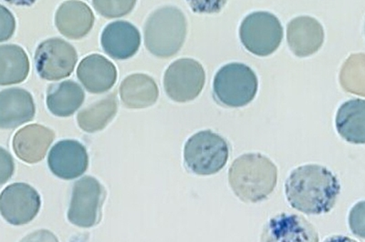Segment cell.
Wrapping results in <instances>:
<instances>
[{
    "instance_id": "obj_19",
    "label": "cell",
    "mask_w": 365,
    "mask_h": 242,
    "mask_svg": "<svg viewBox=\"0 0 365 242\" xmlns=\"http://www.w3.org/2000/svg\"><path fill=\"white\" fill-rule=\"evenodd\" d=\"M120 97L129 109H145L158 99V85L145 74H133L125 78L120 86Z\"/></svg>"
},
{
    "instance_id": "obj_17",
    "label": "cell",
    "mask_w": 365,
    "mask_h": 242,
    "mask_svg": "<svg viewBox=\"0 0 365 242\" xmlns=\"http://www.w3.org/2000/svg\"><path fill=\"white\" fill-rule=\"evenodd\" d=\"M77 76L88 91L93 94L106 93L114 86L117 70L113 62L102 55L88 56L81 61Z\"/></svg>"
},
{
    "instance_id": "obj_15",
    "label": "cell",
    "mask_w": 365,
    "mask_h": 242,
    "mask_svg": "<svg viewBox=\"0 0 365 242\" xmlns=\"http://www.w3.org/2000/svg\"><path fill=\"white\" fill-rule=\"evenodd\" d=\"M54 139L53 130L40 124H31L15 134L13 149L19 159L35 164L44 159Z\"/></svg>"
},
{
    "instance_id": "obj_12",
    "label": "cell",
    "mask_w": 365,
    "mask_h": 242,
    "mask_svg": "<svg viewBox=\"0 0 365 242\" xmlns=\"http://www.w3.org/2000/svg\"><path fill=\"white\" fill-rule=\"evenodd\" d=\"M260 242H319L314 226L302 216L282 214L270 219Z\"/></svg>"
},
{
    "instance_id": "obj_10",
    "label": "cell",
    "mask_w": 365,
    "mask_h": 242,
    "mask_svg": "<svg viewBox=\"0 0 365 242\" xmlns=\"http://www.w3.org/2000/svg\"><path fill=\"white\" fill-rule=\"evenodd\" d=\"M41 196L27 183H13L0 196V211L9 224L21 226L34 220L40 211Z\"/></svg>"
},
{
    "instance_id": "obj_6",
    "label": "cell",
    "mask_w": 365,
    "mask_h": 242,
    "mask_svg": "<svg viewBox=\"0 0 365 242\" xmlns=\"http://www.w3.org/2000/svg\"><path fill=\"white\" fill-rule=\"evenodd\" d=\"M240 38L247 51L259 57H267L278 50L282 43V25L272 13L253 12L241 23Z\"/></svg>"
},
{
    "instance_id": "obj_22",
    "label": "cell",
    "mask_w": 365,
    "mask_h": 242,
    "mask_svg": "<svg viewBox=\"0 0 365 242\" xmlns=\"http://www.w3.org/2000/svg\"><path fill=\"white\" fill-rule=\"evenodd\" d=\"M27 53L18 45L8 44L0 47V85L19 84L27 78L29 73Z\"/></svg>"
},
{
    "instance_id": "obj_2",
    "label": "cell",
    "mask_w": 365,
    "mask_h": 242,
    "mask_svg": "<svg viewBox=\"0 0 365 242\" xmlns=\"http://www.w3.org/2000/svg\"><path fill=\"white\" fill-rule=\"evenodd\" d=\"M278 181V169L268 157L247 153L234 160L228 182L241 201L256 204L269 197Z\"/></svg>"
},
{
    "instance_id": "obj_28",
    "label": "cell",
    "mask_w": 365,
    "mask_h": 242,
    "mask_svg": "<svg viewBox=\"0 0 365 242\" xmlns=\"http://www.w3.org/2000/svg\"><path fill=\"white\" fill-rule=\"evenodd\" d=\"M324 242H357L353 240V238L341 236V235H335L330 238H326Z\"/></svg>"
},
{
    "instance_id": "obj_21",
    "label": "cell",
    "mask_w": 365,
    "mask_h": 242,
    "mask_svg": "<svg viewBox=\"0 0 365 242\" xmlns=\"http://www.w3.org/2000/svg\"><path fill=\"white\" fill-rule=\"evenodd\" d=\"M86 93L79 84L73 80L51 85L47 93V107L53 115L70 117L83 105Z\"/></svg>"
},
{
    "instance_id": "obj_4",
    "label": "cell",
    "mask_w": 365,
    "mask_h": 242,
    "mask_svg": "<svg viewBox=\"0 0 365 242\" xmlns=\"http://www.w3.org/2000/svg\"><path fill=\"white\" fill-rule=\"evenodd\" d=\"M257 88L259 80L255 72L237 62L225 65L214 78L215 99L226 107L247 106L256 97Z\"/></svg>"
},
{
    "instance_id": "obj_16",
    "label": "cell",
    "mask_w": 365,
    "mask_h": 242,
    "mask_svg": "<svg viewBox=\"0 0 365 242\" xmlns=\"http://www.w3.org/2000/svg\"><path fill=\"white\" fill-rule=\"evenodd\" d=\"M36 109L34 98L27 90L11 88L0 93V127L15 129L34 120Z\"/></svg>"
},
{
    "instance_id": "obj_20",
    "label": "cell",
    "mask_w": 365,
    "mask_h": 242,
    "mask_svg": "<svg viewBox=\"0 0 365 242\" xmlns=\"http://www.w3.org/2000/svg\"><path fill=\"white\" fill-rule=\"evenodd\" d=\"M335 124L342 139L350 143L365 144V100L354 99L342 104Z\"/></svg>"
},
{
    "instance_id": "obj_11",
    "label": "cell",
    "mask_w": 365,
    "mask_h": 242,
    "mask_svg": "<svg viewBox=\"0 0 365 242\" xmlns=\"http://www.w3.org/2000/svg\"><path fill=\"white\" fill-rule=\"evenodd\" d=\"M51 172L61 179L79 178L89 167V156L83 144L73 140H63L52 147L48 157Z\"/></svg>"
},
{
    "instance_id": "obj_5",
    "label": "cell",
    "mask_w": 365,
    "mask_h": 242,
    "mask_svg": "<svg viewBox=\"0 0 365 242\" xmlns=\"http://www.w3.org/2000/svg\"><path fill=\"white\" fill-rule=\"evenodd\" d=\"M228 157L230 146L227 140L211 130L194 134L185 145V166L197 175L216 174L226 166Z\"/></svg>"
},
{
    "instance_id": "obj_27",
    "label": "cell",
    "mask_w": 365,
    "mask_h": 242,
    "mask_svg": "<svg viewBox=\"0 0 365 242\" xmlns=\"http://www.w3.org/2000/svg\"><path fill=\"white\" fill-rule=\"evenodd\" d=\"M19 242H58V240L51 231L40 230L32 232Z\"/></svg>"
},
{
    "instance_id": "obj_23",
    "label": "cell",
    "mask_w": 365,
    "mask_h": 242,
    "mask_svg": "<svg viewBox=\"0 0 365 242\" xmlns=\"http://www.w3.org/2000/svg\"><path fill=\"white\" fill-rule=\"evenodd\" d=\"M118 109L115 93L110 94L80 111L77 116L78 125L88 133L100 132L112 121Z\"/></svg>"
},
{
    "instance_id": "obj_14",
    "label": "cell",
    "mask_w": 365,
    "mask_h": 242,
    "mask_svg": "<svg viewBox=\"0 0 365 242\" xmlns=\"http://www.w3.org/2000/svg\"><path fill=\"white\" fill-rule=\"evenodd\" d=\"M287 41L297 57H309L316 53L324 44V28L321 23L308 16L295 18L289 23Z\"/></svg>"
},
{
    "instance_id": "obj_9",
    "label": "cell",
    "mask_w": 365,
    "mask_h": 242,
    "mask_svg": "<svg viewBox=\"0 0 365 242\" xmlns=\"http://www.w3.org/2000/svg\"><path fill=\"white\" fill-rule=\"evenodd\" d=\"M35 66L38 74L46 80L57 81L70 76L76 66V50L63 39H47L38 45L35 52Z\"/></svg>"
},
{
    "instance_id": "obj_8",
    "label": "cell",
    "mask_w": 365,
    "mask_h": 242,
    "mask_svg": "<svg viewBox=\"0 0 365 242\" xmlns=\"http://www.w3.org/2000/svg\"><path fill=\"white\" fill-rule=\"evenodd\" d=\"M205 72L193 58H180L173 62L164 77L166 95L175 102L185 103L200 96L205 86Z\"/></svg>"
},
{
    "instance_id": "obj_25",
    "label": "cell",
    "mask_w": 365,
    "mask_h": 242,
    "mask_svg": "<svg viewBox=\"0 0 365 242\" xmlns=\"http://www.w3.org/2000/svg\"><path fill=\"white\" fill-rule=\"evenodd\" d=\"M349 224L354 235L365 238V201L359 202L351 209Z\"/></svg>"
},
{
    "instance_id": "obj_7",
    "label": "cell",
    "mask_w": 365,
    "mask_h": 242,
    "mask_svg": "<svg viewBox=\"0 0 365 242\" xmlns=\"http://www.w3.org/2000/svg\"><path fill=\"white\" fill-rule=\"evenodd\" d=\"M106 192L93 177L86 176L74 183L68 220L81 228H91L102 219V208Z\"/></svg>"
},
{
    "instance_id": "obj_13",
    "label": "cell",
    "mask_w": 365,
    "mask_h": 242,
    "mask_svg": "<svg viewBox=\"0 0 365 242\" xmlns=\"http://www.w3.org/2000/svg\"><path fill=\"white\" fill-rule=\"evenodd\" d=\"M101 44L104 52L113 60H128L139 51L141 35L131 23L118 21L103 29Z\"/></svg>"
},
{
    "instance_id": "obj_1",
    "label": "cell",
    "mask_w": 365,
    "mask_h": 242,
    "mask_svg": "<svg viewBox=\"0 0 365 242\" xmlns=\"http://www.w3.org/2000/svg\"><path fill=\"white\" fill-rule=\"evenodd\" d=\"M340 191L337 177L321 165L299 167L291 173L285 184L289 205L309 215L330 211L336 204Z\"/></svg>"
},
{
    "instance_id": "obj_26",
    "label": "cell",
    "mask_w": 365,
    "mask_h": 242,
    "mask_svg": "<svg viewBox=\"0 0 365 242\" xmlns=\"http://www.w3.org/2000/svg\"><path fill=\"white\" fill-rule=\"evenodd\" d=\"M15 28L16 22L11 13L4 6H1V39L0 41L3 42L11 38Z\"/></svg>"
},
{
    "instance_id": "obj_24",
    "label": "cell",
    "mask_w": 365,
    "mask_h": 242,
    "mask_svg": "<svg viewBox=\"0 0 365 242\" xmlns=\"http://www.w3.org/2000/svg\"><path fill=\"white\" fill-rule=\"evenodd\" d=\"M135 1H104L96 0L93 1L94 9L99 14L107 19L123 17L129 14L135 8Z\"/></svg>"
},
{
    "instance_id": "obj_18",
    "label": "cell",
    "mask_w": 365,
    "mask_h": 242,
    "mask_svg": "<svg viewBox=\"0 0 365 242\" xmlns=\"http://www.w3.org/2000/svg\"><path fill=\"white\" fill-rule=\"evenodd\" d=\"M93 24V12L83 1L63 2L55 14V25L58 31L68 38L81 39L86 37Z\"/></svg>"
},
{
    "instance_id": "obj_3",
    "label": "cell",
    "mask_w": 365,
    "mask_h": 242,
    "mask_svg": "<svg viewBox=\"0 0 365 242\" xmlns=\"http://www.w3.org/2000/svg\"><path fill=\"white\" fill-rule=\"evenodd\" d=\"M143 31L145 47L150 53L158 58H170L184 45L187 21L178 8L163 6L150 15Z\"/></svg>"
}]
</instances>
